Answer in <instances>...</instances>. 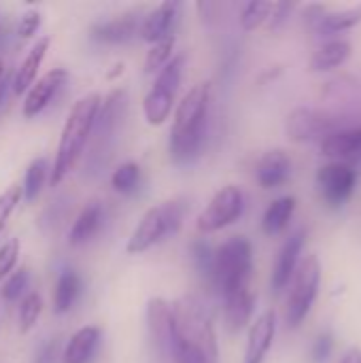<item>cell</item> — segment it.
Masks as SVG:
<instances>
[{
    "label": "cell",
    "instance_id": "cell-1",
    "mask_svg": "<svg viewBox=\"0 0 361 363\" xmlns=\"http://www.w3.org/2000/svg\"><path fill=\"white\" fill-rule=\"evenodd\" d=\"M172 311V363H219L215 325L196 296H183Z\"/></svg>",
    "mask_w": 361,
    "mask_h": 363
},
{
    "label": "cell",
    "instance_id": "cell-2",
    "mask_svg": "<svg viewBox=\"0 0 361 363\" xmlns=\"http://www.w3.org/2000/svg\"><path fill=\"white\" fill-rule=\"evenodd\" d=\"M211 83L194 85L174 106L168 151L177 166H187L198 160L206 140V123L211 108Z\"/></svg>",
    "mask_w": 361,
    "mask_h": 363
},
{
    "label": "cell",
    "instance_id": "cell-3",
    "mask_svg": "<svg viewBox=\"0 0 361 363\" xmlns=\"http://www.w3.org/2000/svg\"><path fill=\"white\" fill-rule=\"evenodd\" d=\"M100 104H102V98L96 91L81 96L72 104V108L64 121L60 143H57V151H55V160H53V168L49 174L51 187H57L70 174V170L77 166L79 157L83 155L85 145L91 138V130H94Z\"/></svg>",
    "mask_w": 361,
    "mask_h": 363
},
{
    "label": "cell",
    "instance_id": "cell-4",
    "mask_svg": "<svg viewBox=\"0 0 361 363\" xmlns=\"http://www.w3.org/2000/svg\"><path fill=\"white\" fill-rule=\"evenodd\" d=\"M185 211H187V206L183 200H168V202H162V204L145 211L138 225L134 228V232L128 238L126 251L130 255H140V253L149 251L151 247L160 245L162 240H166L168 236L177 234L181 230Z\"/></svg>",
    "mask_w": 361,
    "mask_h": 363
},
{
    "label": "cell",
    "instance_id": "cell-5",
    "mask_svg": "<svg viewBox=\"0 0 361 363\" xmlns=\"http://www.w3.org/2000/svg\"><path fill=\"white\" fill-rule=\"evenodd\" d=\"M251 272H253V247L245 236H232L215 251L213 285L219 289L221 296L247 287Z\"/></svg>",
    "mask_w": 361,
    "mask_h": 363
},
{
    "label": "cell",
    "instance_id": "cell-6",
    "mask_svg": "<svg viewBox=\"0 0 361 363\" xmlns=\"http://www.w3.org/2000/svg\"><path fill=\"white\" fill-rule=\"evenodd\" d=\"M183 66H185V55L179 53L172 55V60L155 74L151 89L143 98V113L149 125H162L170 117L177 104V91L181 85Z\"/></svg>",
    "mask_w": 361,
    "mask_h": 363
},
{
    "label": "cell",
    "instance_id": "cell-7",
    "mask_svg": "<svg viewBox=\"0 0 361 363\" xmlns=\"http://www.w3.org/2000/svg\"><path fill=\"white\" fill-rule=\"evenodd\" d=\"M319 287H321V262L317 255H309L300 262L291 279V291L285 311V321L289 330H298L304 323L319 296Z\"/></svg>",
    "mask_w": 361,
    "mask_h": 363
},
{
    "label": "cell",
    "instance_id": "cell-8",
    "mask_svg": "<svg viewBox=\"0 0 361 363\" xmlns=\"http://www.w3.org/2000/svg\"><path fill=\"white\" fill-rule=\"evenodd\" d=\"M243 211H245V194H243V189L236 187V185H226L211 198V202L198 215L196 228H198L200 234L219 232V230L232 225L234 221H238Z\"/></svg>",
    "mask_w": 361,
    "mask_h": 363
},
{
    "label": "cell",
    "instance_id": "cell-9",
    "mask_svg": "<svg viewBox=\"0 0 361 363\" xmlns=\"http://www.w3.org/2000/svg\"><path fill=\"white\" fill-rule=\"evenodd\" d=\"M338 119L321 108H311V106H298L287 115L285 121V132L287 138L294 143H309L317 138H326L332 132H336Z\"/></svg>",
    "mask_w": 361,
    "mask_h": 363
},
{
    "label": "cell",
    "instance_id": "cell-10",
    "mask_svg": "<svg viewBox=\"0 0 361 363\" xmlns=\"http://www.w3.org/2000/svg\"><path fill=\"white\" fill-rule=\"evenodd\" d=\"M317 185H319V191H321L323 200L332 208H340L355 194L357 172L349 164L332 162V164L319 168V172H317Z\"/></svg>",
    "mask_w": 361,
    "mask_h": 363
},
{
    "label": "cell",
    "instance_id": "cell-11",
    "mask_svg": "<svg viewBox=\"0 0 361 363\" xmlns=\"http://www.w3.org/2000/svg\"><path fill=\"white\" fill-rule=\"evenodd\" d=\"M123 108H126V91L123 89L111 91L104 98V102L100 104L98 115H96V123H94V130H91V136L96 138L94 157H102L111 149V140L115 138V132H117V125L121 121Z\"/></svg>",
    "mask_w": 361,
    "mask_h": 363
},
{
    "label": "cell",
    "instance_id": "cell-12",
    "mask_svg": "<svg viewBox=\"0 0 361 363\" xmlns=\"http://www.w3.org/2000/svg\"><path fill=\"white\" fill-rule=\"evenodd\" d=\"M147 328L153 349L162 363H172V311L164 298H151L147 304Z\"/></svg>",
    "mask_w": 361,
    "mask_h": 363
},
{
    "label": "cell",
    "instance_id": "cell-13",
    "mask_svg": "<svg viewBox=\"0 0 361 363\" xmlns=\"http://www.w3.org/2000/svg\"><path fill=\"white\" fill-rule=\"evenodd\" d=\"M66 81H68V72L64 68H53V70L45 72L43 77H38L26 91L23 106H21L23 117L32 119V117L40 115L53 102L57 91L66 85Z\"/></svg>",
    "mask_w": 361,
    "mask_h": 363
},
{
    "label": "cell",
    "instance_id": "cell-14",
    "mask_svg": "<svg viewBox=\"0 0 361 363\" xmlns=\"http://www.w3.org/2000/svg\"><path fill=\"white\" fill-rule=\"evenodd\" d=\"M306 245V230L294 232L281 247L274 270H272V289L274 294H281L294 279L298 266H300V255Z\"/></svg>",
    "mask_w": 361,
    "mask_h": 363
},
{
    "label": "cell",
    "instance_id": "cell-15",
    "mask_svg": "<svg viewBox=\"0 0 361 363\" xmlns=\"http://www.w3.org/2000/svg\"><path fill=\"white\" fill-rule=\"evenodd\" d=\"M179 13H181V2H177V0H168V2L157 4L147 17H143L138 34L149 45L160 43V40H164L168 36H174Z\"/></svg>",
    "mask_w": 361,
    "mask_h": 363
},
{
    "label": "cell",
    "instance_id": "cell-16",
    "mask_svg": "<svg viewBox=\"0 0 361 363\" xmlns=\"http://www.w3.org/2000/svg\"><path fill=\"white\" fill-rule=\"evenodd\" d=\"M140 23L143 19L138 17V13L132 11V13H123L119 17L94 23L89 28V36L102 45H123L140 32Z\"/></svg>",
    "mask_w": 361,
    "mask_h": 363
},
{
    "label": "cell",
    "instance_id": "cell-17",
    "mask_svg": "<svg viewBox=\"0 0 361 363\" xmlns=\"http://www.w3.org/2000/svg\"><path fill=\"white\" fill-rule=\"evenodd\" d=\"M274 334H277V313L274 311H266L249 328L247 349H245L243 363H264L270 347H272Z\"/></svg>",
    "mask_w": 361,
    "mask_h": 363
},
{
    "label": "cell",
    "instance_id": "cell-18",
    "mask_svg": "<svg viewBox=\"0 0 361 363\" xmlns=\"http://www.w3.org/2000/svg\"><path fill=\"white\" fill-rule=\"evenodd\" d=\"M253 311H255V294L251 291L249 285L223 296V319L230 334L243 332L249 325Z\"/></svg>",
    "mask_w": 361,
    "mask_h": 363
},
{
    "label": "cell",
    "instance_id": "cell-19",
    "mask_svg": "<svg viewBox=\"0 0 361 363\" xmlns=\"http://www.w3.org/2000/svg\"><path fill=\"white\" fill-rule=\"evenodd\" d=\"M291 174V157L285 149H270L266 151L257 166H255V179L264 189H274L283 185Z\"/></svg>",
    "mask_w": 361,
    "mask_h": 363
},
{
    "label": "cell",
    "instance_id": "cell-20",
    "mask_svg": "<svg viewBox=\"0 0 361 363\" xmlns=\"http://www.w3.org/2000/svg\"><path fill=\"white\" fill-rule=\"evenodd\" d=\"M104 217H106V213H104V204L100 200H91L89 204H85L70 228V234H68L70 247L87 245L102 230Z\"/></svg>",
    "mask_w": 361,
    "mask_h": 363
},
{
    "label": "cell",
    "instance_id": "cell-21",
    "mask_svg": "<svg viewBox=\"0 0 361 363\" xmlns=\"http://www.w3.org/2000/svg\"><path fill=\"white\" fill-rule=\"evenodd\" d=\"M102 342V332L96 325H85L77 330L68 345L64 347L62 363H91Z\"/></svg>",
    "mask_w": 361,
    "mask_h": 363
},
{
    "label": "cell",
    "instance_id": "cell-22",
    "mask_svg": "<svg viewBox=\"0 0 361 363\" xmlns=\"http://www.w3.org/2000/svg\"><path fill=\"white\" fill-rule=\"evenodd\" d=\"M49 45H51V38L49 36H38L34 40V45L30 47V51L26 53V57L19 64V68L15 70V77H13V83H11V89H13L15 96L26 94L30 89V85L36 81L38 68H40L47 51H49Z\"/></svg>",
    "mask_w": 361,
    "mask_h": 363
},
{
    "label": "cell",
    "instance_id": "cell-23",
    "mask_svg": "<svg viewBox=\"0 0 361 363\" xmlns=\"http://www.w3.org/2000/svg\"><path fill=\"white\" fill-rule=\"evenodd\" d=\"M321 153L330 160H360L361 157V128L336 130L321 140Z\"/></svg>",
    "mask_w": 361,
    "mask_h": 363
},
{
    "label": "cell",
    "instance_id": "cell-24",
    "mask_svg": "<svg viewBox=\"0 0 361 363\" xmlns=\"http://www.w3.org/2000/svg\"><path fill=\"white\" fill-rule=\"evenodd\" d=\"M357 23H361V2L349 6V9H338V11L328 9V13L315 23V28L311 32L317 34V36H330V34L351 30Z\"/></svg>",
    "mask_w": 361,
    "mask_h": 363
},
{
    "label": "cell",
    "instance_id": "cell-25",
    "mask_svg": "<svg viewBox=\"0 0 361 363\" xmlns=\"http://www.w3.org/2000/svg\"><path fill=\"white\" fill-rule=\"evenodd\" d=\"M353 47L351 43L347 40H332V43H326L323 47H319L311 60H309V70L313 72H326V70H332V68H338L340 64H345L351 55Z\"/></svg>",
    "mask_w": 361,
    "mask_h": 363
},
{
    "label": "cell",
    "instance_id": "cell-26",
    "mask_svg": "<svg viewBox=\"0 0 361 363\" xmlns=\"http://www.w3.org/2000/svg\"><path fill=\"white\" fill-rule=\"evenodd\" d=\"M81 289H83L81 277L74 270H64L57 277V283L53 289V311L57 315H66L74 306V302L79 300Z\"/></svg>",
    "mask_w": 361,
    "mask_h": 363
},
{
    "label": "cell",
    "instance_id": "cell-27",
    "mask_svg": "<svg viewBox=\"0 0 361 363\" xmlns=\"http://www.w3.org/2000/svg\"><path fill=\"white\" fill-rule=\"evenodd\" d=\"M296 211V198L294 196H283V198H277L264 213L262 217V230L264 234L268 236H277L281 234L287 223L291 221V215Z\"/></svg>",
    "mask_w": 361,
    "mask_h": 363
},
{
    "label": "cell",
    "instance_id": "cell-28",
    "mask_svg": "<svg viewBox=\"0 0 361 363\" xmlns=\"http://www.w3.org/2000/svg\"><path fill=\"white\" fill-rule=\"evenodd\" d=\"M47 172H49V164L45 157H36L30 162L28 170H26V177H23V185H21V191H23V198L28 202H34L45 185V179H47Z\"/></svg>",
    "mask_w": 361,
    "mask_h": 363
},
{
    "label": "cell",
    "instance_id": "cell-29",
    "mask_svg": "<svg viewBox=\"0 0 361 363\" xmlns=\"http://www.w3.org/2000/svg\"><path fill=\"white\" fill-rule=\"evenodd\" d=\"M174 45H177V38L174 36H168V38H164L160 43H153L151 49L147 51V57H145V72L147 74L160 72L172 60Z\"/></svg>",
    "mask_w": 361,
    "mask_h": 363
},
{
    "label": "cell",
    "instance_id": "cell-30",
    "mask_svg": "<svg viewBox=\"0 0 361 363\" xmlns=\"http://www.w3.org/2000/svg\"><path fill=\"white\" fill-rule=\"evenodd\" d=\"M111 185H113L115 191H119V194H126V196L134 194V191L138 189V185H140V166L134 164V162L121 164V166L113 172Z\"/></svg>",
    "mask_w": 361,
    "mask_h": 363
},
{
    "label": "cell",
    "instance_id": "cell-31",
    "mask_svg": "<svg viewBox=\"0 0 361 363\" xmlns=\"http://www.w3.org/2000/svg\"><path fill=\"white\" fill-rule=\"evenodd\" d=\"M272 11V2H247L240 11V26L245 32H253L262 28Z\"/></svg>",
    "mask_w": 361,
    "mask_h": 363
},
{
    "label": "cell",
    "instance_id": "cell-32",
    "mask_svg": "<svg viewBox=\"0 0 361 363\" xmlns=\"http://www.w3.org/2000/svg\"><path fill=\"white\" fill-rule=\"evenodd\" d=\"M40 313H43V300H40V296L36 291L23 296V300L19 304V332L21 334H28L36 325Z\"/></svg>",
    "mask_w": 361,
    "mask_h": 363
},
{
    "label": "cell",
    "instance_id": "cell-33",
    "mask_svg": "<svg viewBox=\"0 0 361 363\" xmlns=\"http://www.w3.org/2000/svg\"><path fill=\"white\" fill-rule=\"evenodd\" d=\"M191 259L200 272L202 279L213 283V264H215V251L206 240H196L191 242Z\"/></svg>",
    "mask_w": 361,
    "mask_h": 363
},
{
    "label": "cell",
    "instance_id": "cell-34",
    "mask_svg": "<svg viewBox=\"0 0 361 363\" xmlns=\"http://www.w3.org/2000/svg\"><path fill=\"white\" fill-rule=\"evenodd\" d=\"M28 283H30V270H28L26 266H21L19 270H15V272L4 281V285H2V298H4L6 302L19 300V296L26 291Z\"/></svg>",
    "mask_w": 361,
    "mask_h": 363
},
{
    "label": "cell",
    "instance_id": "cell-35",
    "mask_svg": "<svg viewBox=\"0 0 361 363\" xmlns=\"http://www.w3.org/2000/svg\"><path fill=\"white\" fill-rule=\"evenodd\" d=\"M23 200V191H21V185L19 183H13L9 185L2 194H0V232L4 230L6 221L11 219L13 211L17 208V204Z\"/></svg>",
    "mask_w": 361,
    "mask_h": 363
},
{
    "label": "cell",
    "instance_id": "cell-36",
    "mask_svg": "<svg viewBox=\"0 0 361 363\" xmlns=\"http://www.w3.org/2000/svg\"><path fill=\"white\" fill-rule=\"evenodd\" d=\"M19 257V240L17 238H9L2 247H0V283L2 279H6Z\"/></svg>",
    "mask_w": 361,
    "mask_h": 363
},
{
    "label": "cell",
    "instance_id": "cell-37",
    "mask_svg": "<svg viewBox=\"0 0 361 363\" xmlns=\"http://www.w3.org/2000/svg\"><path fill=\"white\" fill-rule=\"evenodd\" d=\"M40 23H43L40 11L28 9L26 13H21V17H19V21H17V34H19L21 38H32V36L38 32Z\"/></svg>",
    "mask_w": 361,
    "mask_h": 363
},
{
    "label": "cell",
    "instance_id": "cell-38",
    "mask_svg": "<svg viewBox=\"0 0 361 363\" xmlns=\"http://www.w3.org/2000/svg\"><path fill=\"white\" fill-rule=\"evenodd\" d=\"M334 351V334L332 332H321L315 342H313V351H311V357L315 363H326L330 359Z\"/></svg>",
    "mask_w": 361,
    "mask_h": 363
},
{
    "label": "cell",
    "instance_id": "cell-39",
    "mask_svg": "<svg viewBox=\"0 0 361 363\" xmlns=\"http://www.w3.org/2000/svg\"><path fill=\"white\" fill-rule=\"evenodd\" d=\"M296 9V4H291V2H277V4H272V11H270V17H268V30L270 32H277L279 28H283L285 26V21L289 19V15H291V11Z\"/></svg>",
    "mask_w": 361,
    "mask_h": 363
},
{
    "label": "cell",
    "instance_id": "cell-40",
    "mask_svg": "<svg viewBox=\"0 0 361 363\" xmlns=\"http://www.w3.org/2000/svg\"><path fill=\"white\" fill-rule=\"evenodd\" d=\"M60 355V342L57 340H49L47 345L40 347V351L36 353V359L34 363H55Z\"/></svg>",
    "mask_w": 361,
    "mask_h": 363
},
{
    "label": "cell",
    "instance_id": "cell-41",
    "mask_svg": "<svg viewBox=\"0 0 361 363\" xmlns=\"http://www.w3.org/2000/svg\"><path fill=\"white\" fill-rule=\"evenodd\" d=\"M340 363H361V349L360 347H351L345 355Z\"/></svg>",
    "mask_w": 361,
    "mask_h": 363
},
{
    "label": "cell",
    "instance_id": "cell-42",
    "mask_svg": "<svg viewBox=\"0 0 361 363\" xmlns=\"http://www.w3.org/2000/svg\"><path fill=\"white\" fill-rule=\"evenodd\" d=\"M4 100H6V81L0 85V111H2V106H4Z\"/></svg>",
    "mask_w": 361,
    "mask_h": 363
},
{
    "label": "cell",
    "instance_id": "cell-43",
    "mask_svg": "<svg viewBox=\"0 0 361 363\" xmlns=\"http://www.w3.org/2000/svg\"><path fill=\"white\" fill-rule=\"evenodd\" d=\"M4 83V62L0 60V85Z\"/></svg>",
    "mask_w": 361,
    "mask_h": 363
}]
</instances>
